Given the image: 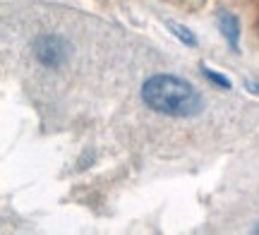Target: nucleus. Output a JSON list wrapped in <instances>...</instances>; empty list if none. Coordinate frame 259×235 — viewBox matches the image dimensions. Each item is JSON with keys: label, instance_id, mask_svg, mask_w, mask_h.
<instances>
[{"label": "nucleus", "instance_id": "1", "mask_svg": "<svg viewBox=\"0 0 259 235\" xmlns=\"http://www.w3.org/2000/svg\"><path fill=\"white\" fill-rule=\"evenodd\" d=\"M142 101L154 113L168 118H192L202 111V94L187 79L176 75H154L142 84Z\"/></svg>", "mask_w": 259, "mask_h": 235}, {"label": "nucleus", "instance_id": "2", "mask_svg": "<svg viewBox=\"0 0 259 235\" xmlns=\"http://www.w3.org/2000/svg\"><path fill=\"white\" fill-rule=\"evenodd\" d=\"M34 56L38 58V63L46 67H60L67 58V48L60 36L53 34H44L34 41Z\"/></svg>", "mask_w": 259, "mask_h": 235}, {"label": "nucleus", "instance_id": "3", "mask_svg": "<svg viewBox=\"0 0 259 235\" xmlns=\"http://www.w3.org/2000/svg\"><path fill=\"white\" fill-rule=\"evenodd\" d=\"M219 29H221L223 38L228 41V46L238 53L240 51V22L231 12H219Z\"/></svg>", "mask_w": 259, "mask_h": 235}, {"label": "nucleus", "instance_id": "4", "mask_svg": "<svg viewBox=\"0 0 259 235\" xmlns=\"http://www.w3.org/2000/svg\"><path fill=\"white\" fill-rule=\"evenodd\" d=\"M170 31H173L178 41H183L185 46H190V48L197 46V36H194V34L187 27H183V24H170Z\"/></svg>", "mask_w": 259, "mask_h": 235}, {"label": "nucleus", "instance_id": "5", "mask_svg": "<svg viewBox=\"0 0 259 235\" xmlns=\"http://www.w3.org/2000/svg\"><path fill=\"white\" fill-rule=\"evenodd\" d=\"M202 72H204V77H206V79H211L216 86H221V89H226V91H231V89H233L231 79H228V77H223V75H219V72H216V70H211V67H204L202 65Z\"/></svg>", "mask_w": 259, "mask_h": 235}]
</instances>
